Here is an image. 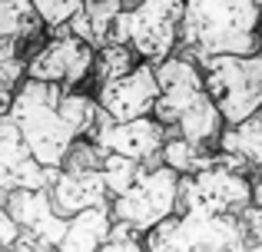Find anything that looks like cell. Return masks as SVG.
Wrapping results in <instances>:
<instances>
[{
  "instance_id": "obj_8",
  "label": "cell",
  "mask_w": 262,
  "mask_h": 252,
  "mask_svg": "<svg viewBox=\"0 0 262 252\" xmlns=\"http://www.w3.org/2000/svg\"><path fill=\"white\" fill-rule=\"evenodd\" d=\"M93 60L96 50L73 37L67 27L47 30L43 43L30 53L27 60V80H40V83H53L63 90H77L86 86L93 77Z\"/></svg>"
},
{
  "instance_id": "obj_20",
  "label": "cell",
  "mask_w": 262,
  "mask_h": 252,
  "mask_svg": "<svg viewBox=\"0 0 262 252\" xmlns=\"http://www.w3.org/2000/svg\"><path fill=\"white\" fill-rule=\"evenodd\" d=\"M136 63H140V57H136L126 43H106V47H100V50H96L93 77H90V83L100 86V83H110V80H120V77H126Z\"/></svg>"
},
{
  "instance_id": "obj_5",
  "label": "cell",
  "mask_w": 262,
  "mask_h": 252,
  "mask_svg": "<svg viewBox=\"0 0 262 252\" xmlns=\"http://www.w3.org/2000/svg\"><path fill=\"white\" fill-rule=\"evenodd\" d=\"M149 252H249L252 239L246 236L236 216H199L176 213L143 236Z\"/></svg>"
},
{
  "instance_id": "obj_19",
  "label": "cell",
  "mask_w": 262,
  "mask_h": 252,
  "mask_svg": "<svg viewBox=\"0 0 262 252\" xmlns=\"http://www.w3.org/2000/svg\"><path fill=\"white\" fill-rule=\"evenodd\" d=\"M212 159H216V149L196 146V143L183 140V136H166V143H163V149H160V163L169 166L179 176L199 173V169H206Z\"/></svg>"
},
{
  "instance_id": "obj_25",
  "label": "cell",
  "mask_w": 262,
  "mask_h": 252,
  "mask_svg": "<svg viewBox=\"0 0 262 252\" xmlns=\"http://www.w3.org/2000/svg\"><path fill=\"white\" fill-rule=\"evenodd\" d=\"M239 222H243L246 236H249L252 242H262V182H256V179H252V202H249V209L239 216Z\"/></svg>"
},
{
  "instance_id": "obj_15",
  "label": "cell",
  "mask_w": 262,
  "mask_h": 252,
  "mask_svg": "<svg viewBox=\"0 0 262 252\" xmlns=\"http://www.w3.org/2000/svg\"><path fill=\"white\" fill-rule=\"evenodd\" d=\"M216 149H219V159L223 163H229V166H236V169L252 176L256 163L262 159V113L243 120L236 126H226L219 143H216Z\"/></svg>"
},
{
  "instance_id": "obj_26",
  "label": "cell",
  "mask_w": 262,
  "mask_h": 252,
  "mask_svg": "<svg viewBox=\"0 0 262 252\" xmlns=\"http://www.w3.org/2000/svg\"><path fill=\"white\" fill-rule=\"evenodd\" d=\"M20 239V226L13 222L10 209H7L4 196H0V249H13V242Z\"/></svg>"
},
{
  "instance_id": "obj_17",
  "label": "cell",
  "mask_w": 262,
  "mask_h": 252,
  "mask_svg": "<svg viewBox=\"0 0 262 252\" xmlns=\"http://www.w3.org/2000/svg\"><path fill=\"white\" fill-rule=\"evenodd\" d=\"M110 229H113L110 206L83 209V213L67 219V233H63V242H60V246L73 249V252H100V246L110 239Z\"/></svg>"
},
{
  "instance_id": "obj_23",
  "label": "cell",
  "mask_w": 262,
  "mask_h": 252,
  "mask_svg": "<svg viewBox=\"0 0 262 252\" xmlns=\"http://www.w3.org/2000/svg\"><path fill=\"white\" fill-rule=\"evenodd\" d=\"M33 10L40 13L47 30H57V27H67L73 20V13L83 7V0H30Z\"/></svg>"
},
{
  "instance_id": "obj_31",
  "label": "cell",
  "mask_w": 262,
  "mask_h": 252,
  "mask_svg": "<svg viewBox=\"0 0 262 252\" xmlns=\"http://www.w3.org/2000/svg\"><path fill=\"white\" fill-rule=\"evenodd\" d=\"M256 4H259V17H262V0H256Z\"/></svg>"
},
{
  "instance_id": "obj_27",
  "label": "cell",
  "mask_w": 262,
  "mask_h": 252,
  "mask_svg": "<svg viewBox=\"0 0 262 252\" xmlns=\"http://www.w3.org/2000/svg\"><path fill=\"white\" fill-rule=\"evenodd\" d=\"M13 90H17V86H10V83H4V80H0V117H7V113H10Z\"/></svg>"
},
{
  "instance_id": "obj_28",
  "label": "cell",
  "mask_w": 262,
  "mask_h": 252,
  "mask_svg": "<svg viewBox=\"0 0 262 252\" xmlns=\"http://www.w3.org/2000/svg\"><path fill=\"white\" fill-rule=\"evenodd\" d=\"M252 179H256V182H262V159L256 163V169H252Z\"/></svg>"
},
{
  "instance_id": "obj_10",
  "label": "cell",
  "mask_w": 262,
  "mask_h": 252,
  "mask_svg": "<svg viewBox=\"0 0 262 252\" xmlns=\"http://www.w3.org/2000/svg\"><path fill=\"white\" fill-rule=\"evenodd\" d=\"M86 140H93L103 153H116L133 163H143V166H153V163H160V149L166 143V126L156 123L153 117L116 123V120H106L100 113Z\"/></svg>"
},
{
  "instance_id": "obj_11",
  "label": "cell",
  "mask_w": 262,
  "mask_h": 252,
  "mask_svg": "<svg viewBox=\"0 0 262 252\" xmlns=\"http://www.w3.org/2000/svg\"><path fill=\"white\" fill-rule=\"evenodd\" d=\"M96 106L106 120H140V117H153V103L160 97V86H156V66L153 63H136L126 77L110 80V83L93 86Z\"/></svg>"
},
{
  "instance_id": "obj_2",
  "label": "cell",
  "mask_w": 262,
  "mask_h": 252,
  "mask_svg": "<svg viewBox=\"0 0 262 252\" xmlns=\"http://www.w3.org/2000/svg\"><path fill=\"white\" fill-rule=\"evenodd\" d=\"M60 90L63 86L53 83H40V80H24L13 90V103L7 117L17 123L24 143L30 146L33 159L47 169H60L70 153V146L80 140L70 126L63 123L57 103H60Z\"/></svg>"
},
{
  "instance_id": "obj_9",
  "label": "cell",
  "mask_w": 262,
  "mask_h": 252,
  "mask_svg": "<svg viewBox=\"0 0 262 252\" xmlns=\"http://www.w3.org/2000/svg\"><path fill=\"white\" fill-rule=\"evenodd\" d=\"M156 86H160V97L153 103V120L163 123L166 129H173L176 120L206 97L199 60H192L183 50H176L173 57L156 63Z\"/></svg>"
},
{
  "instance_id": "obj_4",
  "label": "cell",
  "mask_w": 262,
  "mask_h": 252,
  "mask_svg": "<svg viewBox=\"0 0 262 252\" xmlns=\"http://www.w3.org/2000/svg\"><path fill=\"white\" fill-rule=\"evenodd\" d=\"M199 70L226 126L262 113V47L249 57H206Z\"/></svg>"
},
{
  "instance_id": "obj_29",
  "label": "cell",
  "mask_w": 262,
  "mask_h": 252,
  "mask_svg": "<svg viewBox=\"0 0 262 252\" xmlns=\"http://www.w3.org/2000/svg\"><path fill=\"white\" fill-rule=\"evenodd\" d=\"M249 252H262V242H252V246H249Z\"/></svg>"
},
{
  "instance_id": "obj_24",
  "label": "cell",
  "mask_w": 262,
  "mask_h": 252,
  "mask_svg": "<svg viewBox=\"0 0 262 252\" xmlns=\"http://www.w3.org/2000/svg\"><path fill=\"white\" fill-rule=\"evenodd\" d=\"M100 252H149V249H146V242H143L140 233H133V229L113 222V229H110V239L100 246Z\"/></svg>"
},
{
  "instance_id": "obj_6",
  "label": "cell",
  "mask_w": 262,
  "mask_h": 252,
  "mask_svg": "<svg viewBox=\"0 0 262 252\" xmlns=\"http://www.w3.org/2000/svg\"><path fill=\"white\" fill-rule=\"evenodd\" d=\"M179 182H183V176L163 166V163L143 166L133 186L110 199L113 222L146 236L149 229H156L160 222H166L169 216L179 213Z\"/></svg>"
},
{
  "instance_id": "obj_16",
  "label": "cell",
  "mask_w": 262,
  "mask_h": 252,
  "mask_svg": "<svg viewBox=\"0 0 262 252\" xmlns=\"http://www.w3.org/2000/svg\"><path fill=\"white\" fill-rule=\"evenodd\" d=\"M123 7H126V0H83V7L67 24V30L90 43L93 50H100L110 43V33H113V24L123 13Z\"/></svg>"
},
{
  "instance_id": "obj_22",
  "label": "cell",
  "mask_w": 262,
  "mask_h": 252,
  "mask_svg": "<svg viewBox=\"0 0 262 252\" xmlns=\"http://www.w3.org/2000/svg\"><path fill=\"white\" fill-rule=\"evenodd\" d=\"M27 60H30V47L20 43L13 37H0V80L10 86H20L27 80Z\"/></svg>"
},
{
  "instance_id": "obj_13",
  "label": "cell",
  "mask_w": 262,
  "mask_h": 252,
  "mask_svg": "<svg viewBox=\"0 0 262 252\" xmlns=\"http://www.w3.org/2000/svg\"><path fill=\"white\" fill-rule=\"evenodd\" d=\"M4 202H7L13 222L20 226L24 236L43 242L47 249H57L60 242H63L67 216H60L57 209H53L47 189H17V193H7Z\"/></svg>"
},
{
  "instance_id": "obj_7",
  "label": "cell",
  "mask_w": 262,
  "mask_h": 252,
  "mask_svg": "<svg viewBox=\"0 0 262 252\" xmlns=\"http://www.w3.org/2000/svg\"><path fill=\"white\" fill-rule=\"evenodd\" d=\"M252 202V176L229 163L216 159L192 176H183L179 182V213L199 216H243Z\"/></svg>"
},
{
  "instance_id": "obj_32",
  "label": "cell",
  "mask_w": 262,
  "mask_h": 252,
  "mask_svg": "<svg viewBox=\"0 0 262 252\" xmlns=\"http://www.w3.org/2000/svg\"><path fill=\"white\" fill-rule=\"evenodd\" d=\"M0 252H13V249H0Z\"/></svg>"
},
{
  "instance_id": "obj_18",
  "label": "cell",
  "mask_w": 262,
  "mask_h": 252,
  "mask_svg": "<svg viewBox=\"0 0 262 252\" xmlns=\"http://www.w3.org/2000/svg\"><path fill=\"white\" fill-rule=\"evenodd\" d=\"M0 37H13L30 47V53L43 43L47 27L30 0H0Z\"/></svg>"
},
{
  "instance_id": "obj_21",
  "label": "cell",
  "mask_w": 262,
  "mask_h": 252,
  "mask_svg": "<svg viewBox=\"0 0 262 252\" xmlns=\"http://www.w3.org/2000/svg\"><path fill=\"white\" fill-rule=\"evenodd\" d=\"M140 169H143V163H133V159H126V156H116V153H103V159H100V176H103V182H106L110 199H113V196H120L123 189L133 186V179L140 176Z\"/></svg>"
},
{
  "instance_id": "obj_12",
  "label": "cell",
  "mask_w": 262,
  "mask_h": 252,
  "mask_svg": "<svg viewBox=\"0 0 262 252\" xmlns=\"http://www.w3.org/2000/svg\"><path fill=\"white\" fill-rule=\"evenodd\" d=\"M53 173L57 169H47L33 159L17 123L10 117H0V196L17 189H47Z\"/></svg>"
},
{
  "instance_id": "obj_1",
  "label": "cell",
  "mask_w": 262,
  "mask_h": 252,
  "mask_svg": "<svg viewBox=\"0 0 262 252\" xmlns=\"http://www.w3.org/2000/svg\"><path fill=\"white\" fill-rule=\"evenodd\" d=\"M262 47L256 0H183L179 50L192 60L249 57Z\"/></svg>"
},
{
  "instance_id": "obj_30",
  "label": "cell",
  "mask_w": 262,
  "mask_h": 252,
  "mask_svg": "<svg viewBox=\"0 0 262 252\" xmlns=\"http://www.w3.org/2000/svg\"><path fill=\"white\" fill-rule=\"evenodd\" d=\"M53 252H73V249H63V246H57V249H53Z\"/></svg>"
},
{
  "instance_id": "obj_14",
  "label": "cell",
  "mask_w": 262,
  "mask_h": 252,
  "mask_svg": "<svg viewBox=\"0 0 262 252\" xmlns=\"http://www.w3.org/2000/svg\"><path fill=\"white\" fill-rule=\"evenodd\" d=\"M50 202L60 216H77L83 209H100L110 206V193H106V182H103L100 169H77V166H60L53 173L50 186Z\"/></svg>"
},
{
  "instance_id": "obj_3",
  "label": "cell",
  "mask_w": 262,
  "mask_h": 252,
  "mask_svg": "<svg viewBox=\"0 0 262 252\" xmlns=\"http://www.w3.org/2000/svg\"><path fill=\"white\" fill-rule=\"evenodd\" d=\"M183 0H126L110 43H126L143 63H163L179 50Z\"/></svg>"
}]
</instances>
